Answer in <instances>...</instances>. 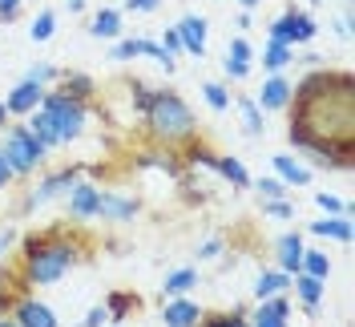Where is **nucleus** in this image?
Listing matches in <instances>:
<instances>
[{"label":"nucleus","instance_id":"obj_1","mask_svg":"<svg viewBox=\"0 0 355 327\" xmlns=\"http://www.w3.org/2000/svg\"><path fill=\"white\" fill-rule=\"evenodd\" d=\"M287 142L303 162L352 170L355 162V77L347 69H311L291 85Z\"/></svg>","mask_w":355,"mask_h":327},{"label":"nucleus","instance_id":"obj_2","mask_svg":"<svg viewBox=\"0 0 355 327\" xmlns=\"http://www.w3.org/2000/svg\"><path fill=\"white\" fill-rule=\"evenodd\" d=\"M85 259V242L77 230L53 226V230H33L21 242V259H17V279L24 287H49L61 283L77 262Z\"/></svg>","mask_w":355,"mask_h":327},{"label":"nucleus","instance_id":"obj_3","mask_svg":"<svg viewBox=\"0 0 355 327\" xmlns=\"http://www.w3.org/2000/svg\"><path fill=\"white\" fill-rule=\"evenodd\" d=\"M137 117H141L146 142L157 146V150H186L198 137L194 109L186 106V97L178 89H150V97H146Z\"/></svg>","mask_w":355,"mask_h":327},{"label":"nucleus","instance_id":"obj_4","mask_svg":"<svg viewBox=\"0 0 355 327\" xmlns=\"http://www.w3.org/2000/svg\"><path fill=\"white\" fill-rule=\"evenodd\" d=\"M41 109L49 113V121H53L57 142H61V146H69V142H77V137L85 133L89 113H93V101H85V97H73V93H65L61 85H49V89H44Z\"/></svg>","mask_w":355,"mask_h":327},{"label":"nucleus","instance_id":"obj_5","mask_svg":"<svg viewBox=\"0 0 355 327\" xmlns=\"http://www.w3.org/2000/svg\"><path fill=\"white\" fill-rule=\"evenodd\" d=\"M0 158L8 162L12 178H28V174L41 170V162L49 158V153H44V146L28 133L24 121H8L4 133H0Z\"/></svg>","mask_w":355,"mask_h":327},{"label":"nucleus","instance_id":"obj_6","mask_svg":"<svg viewBox=\"0 0 355 327\" xmlns=\"http://www.w3.org/2000/svg\"><path fill=\"white\" fill-rule=\"evenodd\" d=\"M81 174H85V166H61V170H49V174L28 190V198L21 202V215H33V210H41V206H49V202L65 198Z\"/></svg>","mask_w":355,"mask_h":327},{"label":"nucleus","instance_id":"obj_7","mask_svg":"<svg viewBox=\"0 0 355 327\" xmlns=\"http://www.w3.org/2000/svg\"><path fill=\"white\" fill-rule=\"evenodd\" d=\"M315 33H319V24L311 12L303 8H287L283 17H275L270 28H266V41H279V44H291V49H299V44H311L315 41Z\"/></svg>","mask_w":355,"mask_h":327},{"label":"nucleus","instance_id":"obj_8","mask_svg":"<svg viewBox=\"0 0 355 327\" xmlns=\"http://www.w3.org/2000/svg\"><path fill=\"white\" fill-rule=\"evenodd\" d=\"M4 315H8L17 327H61V324H57V315H53V307L41 303V299H37V295H28V291H21Z\"/></svg>","mask_w":355,"mask_h":327},{"label":"nucleus","instance_id":"obj_9","mask_svg":"<svg viewBox=\"0 0 355 327\" xmlns=\"http://www.w3.org/2000/svg\"><path fill=\"white\" fill-rule=\"evenodd\" d=\"M97 206H101V186H93V182H85V178H77L73 182V190L65 194V215L69 222H93L97 218Z\"/></svg>","mask_w":355,"mask_h":327},{"label":"nucleus","instance_id":"obj_10","mask_svg":"<svg viewBox=\"0 0 355 327\" xmlns=\"http://www.w3.org/2000/svg\"><path fill=\"white\" fill-rule=\"evenodd\" d=\"M137 215H141V198H137V194L101 190V206H97V218H101V222H113V226H121V222H133Z\"/></svg>","mask_w":355,"mask_h":327},{"label":"nucleus","instance_id":"obj_11","mask_svg":"<svg viewBox=\"0 0 355 327\" xmlns=\"http://www.w3.org/2000/svg\"><path fill=\"white\" fill-rule=\"evenodd\" d=\"M44 101V85H37V81H28V77H21L17 85L8 89V97H4V109H8V117L12 121H24L33 109Z\"/></svg>","mask_w":355,"mask_h":327},{"label":"nucleus","instance_id":"obj_12","mask_svg":"<svg viewBox=\"0 0 355 327\" xmlns=\"http://www.w3.org/2000/svg\"><path fill=\"white\" fill-rule=\"evenodd\" d=\"M254 106L263 113H283L291 106V77L287 73H270L263 81V89L254 93Z\"/></svg>","mask_w":355,"mask_h":327},{"label":"nucleus","instance_id":"obj_13","mask_svg":"<svg viewBox=\"0 0 355 327\" xmlns=\"http://www.w3.org/2000/svg\"><path fill=\"white\" fill-rule=\"evenodd\" d=\"M287 295H295L307 315H319L323 295H327V279H315V275H303V271H299V275H291V291Z\"/></svg>","mask_w":355,"mask_h":327},{"label":"nucleus","instance_id":"obj_14","mask_svg":"<svg viewBox=\"0 0 355 327\" xmlns=\"http://www.w3.org/2000/svg\"><path fill=\"white\" fill-rule=\"evenodd\" d=\"M246 319H250V327H291V295H275V299L254 303Z\"/></svg>","mask_w":355,"mask_h":327},{"label":"nucleus","instance_id":"obj_15","mask_svg":"<svg viewBox=\"0 0 355 327\" xmlns=\"http://www.w3.org/2000/svg\"><path fill=\"white\" fill-rule=\"evenodd\" d=\"M121 33H125V12H121V8H113V4L93 8V17H89V37H97V41H117Z\"/></svg>","mask_w":355,"mask_h":327},{"label":"nucleus","instance_id":"obj_16","mask_svg":"<svg viewBox=\"0 0 355 327\" xmlns=\"http://www.w3.org/2000/svg\"><path fill=\"white\" fill-rule=\"evenodd\" d=\"M303 251H307L303 230H287V235H279V239H275V267H279V271H287V275H299Z\"/></svg>","mask_w":355,"mask_h":327},{"label":"nucleus","instance_id":"obj_17","mask_svg":"<svg viewBox=\"0 0 355 327\" xmlns=\"http://www.w3.org/2000/svg\"><path fill=\"white\" fill-rule=\"evenodd\" d=\"M198 319H202V303H194L190 295L162 299V324L166 327H198Z\"/></svg>","mask_w":355,"mask_h":327},{"label":"nucleus","instance_id":"obj_18","mask_svg":"<svg viewBox=\"0 0 355 327\" xmlns=\"http://www.w3.org/2000/svg\"><path fill=\"white\" fill-rule=\"evenodd\" d=\"M174 28H178V37H182V49H186L190 57H198V61H202V57H206V28H210V24H206V17H198V12H186Z\"/></svg>","mask_w":355,"mask_h":327},{"label":"nucleus","instance_id":"obj_19","mask_svg":"<svg viewBox=\"0 0 355 327\" xmlns=\"http://www.w3.org/2000/svg\"><path fill=\"white\" fill-rule=\"evenodd\" d=\"M270 166H275V178H279L283 186H307L311 178H315V170H311L299 153H275Z\"/></svg>","mask_w":355,"mask_h":327},{"label":"nucleus","instance_id":"obj_20","mask_svg":"<svg viewBox=\"0 0 355 327\" xmlns=\"http://www.w3.org/2000/svg\"><path fill=\"white\" fill-rule=\"evenodd\" d=\"M291 291V275L287 271H279V267H266L259 271V279H254V303H263V299H275V295H287Z\"/></svg>","mask_w":355,"mask_h":327},{"label":"nucleus","instance_id":"obj_21","mask_svg":"<svg viewBox=\"0 0 355 327\" xmlns=\"http://www.w3.org/2000/svg\"><path fill=\"white\" fill-rule=\"evenodd\" d=\"M307 230L319 235V239H335V242H352V235H355L352 215H323V218H315Z\"/></svg>","mask_w":355,"mask_h":327},{"label":"nucleus","instance_id":"obj_22","mask_svg":"<svg viewBox=\"0 0 355 327\" xmlns=\"http://www.w3.org/2000/svg\"><path fill=\"white\" fill-rule=\"evenodd\" d=\"M214 174H218L222 182H230L234 190H250V182H254L250 170L243 166V158H234V153H218V158H214Z\"/></svg>","mask_w":355,"mask_h":327},{"label":"nucleus","instance_id":"obj_23","mask_svg":"<svg viewBox=\"0 0 355 327\" xmlns=\"http://www.w3.org/2000/svg\"><path fill=\"white\" fill-rule=\"evenodd\" d=\"M198 287V267H178L166 275V283H162V299H178V295H190Z\"/></svg>","mask_w":355,"mask_h":327},{"label":"nucleus","instance_id":"obj_24","mask_svg":"<svg viewBox=\"0 0 355 327\" xmlns=\"http://www.w3.org/2000/svg\"><path fill=\"white\" fill-rule=\"evenodd\" d=\"M137 166H154V170H162V174H170V178H182L186 174V166H182V153L178 150H150V153H141L137 158Z\"/></svg>","mask_w":355,"mask_h":327},{"label":"nucleus","instance_id":"obj_25","mask_svg":"<svg viewBox=\"0 0 355 327\" xmlns=\"http://www.w3.org/2000/svg\"><path fill=\"white\" fill-rule=\"evenodd\" d=\"M57 85L65 89V93H73V97H85V101H93V97H97V81H93L89 73H81V69H61Z\"/></svg>","mask_w":355,"mask_h":327},{"label":"nucleus","instance_id":"obj_26","mask_svg":"<svg viewBox=\"0 0 355 327\" xmlns=\"http://www.w3.org/2000/svg\"><path fill=\"white\" fill-rule=\"evenodd\" d=\"M24 126H28V133H33V137H37V142L44 146V153L61 146V142H57V133H53V121H49V113H44L41 106H37L33 113H28V117H24Z\"/></svg>","mask_w":355,"mask_h":327},{"label":"nucleus","instance_id":"obj_27","mask_svg":"<svg viewBox=\"0 0 355 327\" xmlns=\"http://www.w3.org/2000/svg\"><path fill=\"white\" fill-rule=\"evenodd\" d=\"M291 65H295V49H291V44H279V41L263 44V69L266 73H287Z\"/></svg>","mask_w":355,"mask_h":327},{"label":"nucleus","instance_id":"obj_28","mask_svg":"<svg viewBox=\"0 0 355 327\" xmlns=\"http://www.w3.org/2000/svg\"><path fill=\"white\" fill-rule=\"evenodd\" d=\"M105 311H110V324H125L137 311V295L133 291H110L105 295Z\"/></svg>","mask_w":355,"mask_h":327},{"label":"nucleus","instance_id":"obj_29","mask_svg":"<svg viewBox=\"0 0 355 327\" xmlns=\"http://www.w3.org/2000/svg\"><path fill=\"white\" fill-rule=\"evenodd\" d=\"M234 109H239V117H243L246 137H259V133H263V109L254 106V97H234Z\"/></svg>","mask_w":355,"mask_h":327},{"label":"nucleus","instance_id":"obj_30","mask_svg":"<svg viewBox=\"0 0 355 327\" xmlns=\"http://www.w3.org/2000/svg\"><path fill=\"white\" fill-rule=\"evenodd\" d=\"M198 327H250L246 311H202Z\"/></svg>","mask_w":355,"mask_h":327},{"label":"nucleus","instance_id":"obj_31","mask_svg":"<svg viewBox=\"0 0 355 327\" xmlns=\"http://www.w3.org/2000/svg\"><path fill=\"white\" fill-rule=\"evenodd\" d=\"M53 33H57V12H53V8H41V12L33 17V24H28V37L37 44H44V41H53Z\"/></svg>","mask_w":355,"mask_h":327},{"label":"nucleus","instance_id":"obj_32","mask_svg":"<svg viewBox=\"0 0 355 327\" xmlns=\"http://www.w3.org/2000/svg\"><path fill=\"white\" fill-rule=\"evenodd\" d=\"M299 271H303V275H315V279H331V259H327V251H303Z\"/></svg>","mask_w":355,"mask_h":327},{"label":"nucleus","instance_id":"obj_33","mask_svg":"<svg viewBox=\"0 0 355 327\" xmlns=\"http://www.w3.org/2000/svg\"><path fill=\"white\" fill-rule=\"evenodd\" d=\"M202 97H206V106L214 109V113H226L230 101H234V97H230V85H222V81H206V85H202Z\"/></svg>","mask_w":355,"mask_h":327},{"label":"nucleus","instance_id":"obj_34","mask_svg":"<svg viewBox=\"0 0 355 327\" xmlns=\"http://www.w3.org/2000/svg\"><path fill=\"white\" fill-rule=\"evenodd\" d=\"M28 81H37V85H57V77H61V69L53 65V61H37V65H28V73H24Z\"/></svg>","mask_w":355,"mask_h":327},{"label":"nucleus","instance_id":"obj_35","mask_svg":"<svg viewBox=\"0 0 355 327\" xmlns=\"http://www.w3.org/2000/svg\"><path fill=\"white\" fill-rule=\"evenodd\" d=\"M254 186V194H259V202H270V198H287L291 186H283L279 178H259V182H250Z\"/></svg>","mask_w":355,"mask_h":327},{"label":"nucleus","instance_id":"obj_36","mask_svg":"<svg viewBox=\"0 0 355 327\" xmlns=\"http://www.w3.org/2000/svg\"><path fill=\"white\" fill-rule=\"evenodd\" d=\"M315 206H319L323 215H352V202H347V198H339V194H327V190H323V194H315Z\"/></svg>","mask_w":355,"mask_h":327},{"label":"nucleus","instance_id":"obj_37","mask_svg":"<svg viewBox=\"0 0 355 327\" xmlns=\"http://www.w3.org/2000/svg\"><path fill=\"white\" fill-rule=\"evenodd\" d=\"M250 65H254V61L226 57V61H222V73H226V81H246V77H250Z\"/></svg>","mask_w":355,"mask_h":327},{"label":"nucleus","instance_id":"obj_38","mask_svg":"<svg viewBox=\"0 0 355 327\" xmlns=\"http://www.w3.org/2000/svg\"><path fill=\"white\" fill-rule=\"evenodd\" d=\"M263 215L266 218H295V202L291 198H270V202H263Z\"/></svg>","mask_w":355,"mask_h":327},{"label":"nucleus","instance_id":"obj_39","mask_svg":"<svg viewBox=\"0 0 355 327\" xmlns=\"http://www.w3.org/2000/svg\"><path fill=\"white\" fill-rule=\"evenodd\" d=\"M226 57H239V61H254V44L246 41V37H230V44H226Z\"/></svg>","mask_w":355,"mask_h":327},{"label":"nucleus","instance_id":"obj_40","mask_svg":"<svg viewBox=\"0 0 355 327\" xmlns=\"http://www.w3.org/2000/svg\"><path fill=\"white\" fill-rule=\"evenodd\" d=\"M157 44H162V49H166V53H170L174 61L182 57V53H186V49H182V37H178L174 24H170V28H162V41H157Z\"/></svg>","mask_w":355,"mask_h":327},{"label":"nucleus","instance_id":"obj_41","mask_svg":"<svg viewBox=\"0 0 355 327\" xmlns=\"http://www.w3.org/2000/svg\"><path fill=\"white\" fill-rule=\"evenodd\" d=\"M17 242H21V230H17V226H4V230H0V262L12 255V246H17Z\"/></svg>","mask_w":355,"mask_h":327},{"label":"nucleus","instance_id":"obj_42","mask_svg":"<svg viewBox=\"0 0 355 327\" xmlns=\"http://www.w3.org/2000/svg\"><path fill=\"white\" fill-rule=\"evenodd\" d=\"M105 324H110V311H105V303H97V307H89L85 319H81L77 327H105Z\"/></svg>","mask_w":355,"mask_h":327},{"label":"nucleus","instance_id":"obj_43","mask_svg":"<svg viewBox=\"0 0 355 327\" xmlns=\"http://www.w3.org/2000/svg\"><path fill=\"white\" fill-rule=\"evenodd\" d=\"M24 0H0V24H12L17 17H21Z\"/></svg>","mask_w":355,"mask_h":327},{"label":"nucleus","instance_id":"obj_44","mask_svg":"<svg viewBox=\"0 0 355 327\" xmlns=\"http://www.w3.org/2000/svg\"><path fill=\"white\" fill-rule=\"evenodd\" d=\"M222 246H226L222 239H206V242H198V259H218Z\"/></svg>","mask_w":355,"mask_h":327},{"label":"nucleus","instance_id":"obj_45","mask_svg":"<svg viewBox=\"0 0 355 327\" xmlns=\"http://www.w3.org/2000/svg\"><path fill=\"white\" fill-rule=\"evenodd\" d=\"M157 8H162V0H125V12H141V17L157 12Z\"/></svg>","mask_w":355,"mask_h":327},{"label":"nucleus","instance_id":"obj_46","mask_svg":"<svg viewBox=\"0 0 355 327\" xmlns=\"http://www.w3.org/2000/svg\"><path fill=\"white\" fill-rule=\"evenodd\" d=\"M335 37H339L343 44L352 41V21H347V17H339V21H335Z\"/></svg>","mask_w":355,"mask_h":327},{"label":"nucleus","instance_id":"obj_47","mask_svg":"<svg viewBox=\"0 0 355 327\" xmlns=\"http://www.w3.org/2000/svg\"><path fill=\"white\" fill-rule=\"evenodd\" d=\"M8 182H12V170H8V162H4V158H0V190H4V186H8Z\"/></svg>","mask_w":355,"mask_h":327},{"label":"nucleus","instance_id":"obj_48","mask_svg":"<svg viewBox=\"0 0 355 327\" xmlns=\"http://www.w3.org/2000/svg\"><path fill=\"white\" fill-rule=\"evenodd\" d=\"M69 4V12H85V0H65Z\"/></svg>","mask_w":355,"mask_h":327},{"label":"nucleus","instance_id":"obj_49","mask_svg":"<svg viewBox=\"0 0 355 327\" xmlns=\"http://www.w3.org/2000/svg\"><path fill=\"white\" fill-rule=\"evenodd\" d=\"M12 117H8V109H4V101H0V133H4V126H8Z\"/></svg>","mask_w":355,"mask_h":327},{"label":"nucleus","instance_id":"obj_50","mask_svg":"<svg viewBox=\"0 0 355 327\" xmlns=\"http://www.w3.org/2000/svg\"><path fill=\"white\" fill-rule=\"evenodd\" d=\"M239 4H243V12H254V8H259L263 0H239Z\"/></svg>","mask_w":355,"mask_h":327},{"label":"nucleus","instance_id":"obj_51","mask_svg":"<svg viewBox=\"0 0 355 327\" xmlns=\"http://www.w3.org/2000/svg\"><path fill=\"white\" fill-rule=\"evenodd\" d=\"M0 327H17V324H12V319H8V315H0Z\"/></svg>","mask_w":355,"mask_h":327},{"label":"nucleus","instance_id":"obj_52","mask_svg":"<svg viewBox=\"0 0 355 327\" xmlns=\"http://www.w3.org/2000/svg\"><path fill=\"white\" fill-rule=\"evenodd\" d=\"M105 327H125V324H105Z\"/></svg>","mask_w":355,"mask_h":327}]
</instances>
